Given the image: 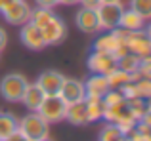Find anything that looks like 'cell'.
<instances>
[{
    "instance_id": "6da1fadb",
    "label": "cell",
    "mask_w": 151,
    "mask_h": 141,
    "mask_svg": "<svg viewBox=\"0 0 151 141\" xmlns=\"http://www.w3.org/2000/svg\"><path fill=\"white\" fill-rule=\"evenodd\" d=\"M35 25L40 29L42 38H44L46 46H55L59 42L65 40L67 36V25L54 10L50 8H35L31 10V19Z\"/></svg>"
},
{
    "instance_id": "7a4b0ae2",
    "label": "cell",
    "mask_w": 151,
    "mask_h": 141,
    "mask_svg": "<svg viewBox=\"0 0 151 141\" xmlns=\"http://www.w3.org/2000/svg\"><path fill=\"white\" fill-rule=\"evenodd\" d=\"M50 124L42 118L38 113H29L27 116H23L21 120H17V130L23 134V137L31 141H42L50 137Z\"/></svg>"
},
{
    "instance_id": "3957f363",
    "label": "cell",
    "mask_w": 151,
    "mask_h": 141,
    "mask_svg": "<svg viewBox=\"0 0 151 141\" xmlns=\"http://www.w3.org/2000/svg\"><path fill=\"white\" fill-rule=\"evenodd\" d=\"M27 84L29 80L21 73H10L0 80V95L8 103H19Z\"/></svg>"
},
{
    "instance_id": "277c9868",
    "label": "cell",
    "mask_w": 151,
    "mask_h": 141,
    "mask_svg": "<svg viewBox=\"0 0 151 141\" xmlns=\"http://www.w3.org/2000/svg\"><path fill=\"white\" fill-rule=\"evenodd\" d=\"M37 113H38V115H40L48 124L61 122V120H65L67 103H65V101H63L59 95H46Z\"/></svg>"
},
{
    "instance_id": "5b68a950",
    "label": "cell",
    "mask_w": 151,
    "mask_h": 141,
    "mask_svg": "<svg viewBox=\"0 0 151 141\" xmlns=\"http://www.w3.org/2000/svg\"><path fill=\"white\" fill-rule=\"evenodd\" d=\"M122 10V2H101L96 8V15H98V25L100 29L111 31L119 25V17H121Z\"/></svg>"
},
{
    "instance_id": "8992f818",
    "label": "cell",
    "mask_w": 151,
    "mask_h": 141,
    "mask_svg": "<svg viewBox=\"0 0 151 141\" xmlns=\"http://www.w3.org/2000/svg\"><path fill=\"white\" fill-rule=\"evenodd\" d=\"M126 46H128V52L134 53L138 57H149L151 56V36L149 31L140 29V31H130L128 38H126Z\"/></svg>"
},
{
    "instance_id": "52a82bcc",
    "label": "cell",
    "mask_w": 151,
    "mask_h": 141,
    "mask_svg": "<svg viewBox=\"0 0 151 141\" xmlns=\"http://www.w3.org/2000/svg\"><path fill=\"white\" fill-rule=\"evenodd\" d=\"M63 80H65V74L55 69H50V70H44V73L38 74L35 84L44 92V95H58L63 86Z\"/></svg>"
},
{
    "instance_id": "ba28073f",
    "label": "cell",
    "mask_w": 151,
    "mask_h": 141,
    "mask_svg": "<svg viewBox=\"0 0 151 141\" xmlns=\"http://www.w3.org/2000/svg\"><path fill=\"white\" fill-rule=\"evenodd\" d=\"M19 38H21V44L25 48L33 50V52H40V50L46 48V42L42 38V33L33 21H27L21 25V31H19Z\"/></svg>"
},
{
    "instance_id": "9c48e42d",
    "label": "cell",
    "mask_w": 151,
    "mask_h": 141,
    "mask_svg": "<svg viewBox=\"0 0 151 141\" xmlns=\"http://www.w3.org/2000/svg\"><path fill=\"white\" fill-rule=\"evenodd\" d=\"M31 10H33V8H31L25 0H17V2H14L12 6H8L6 10H2L0 14L6 19V23L21 27L23 23H27L31 19Z\"/></svg>"
},
{
    "instance_id": "30bf717a",
    "label": "cell",
    "mask_w": 151,
    "mask_h": 141,
    "mask_svg": "<svg viewBox=\"0 0 151 141\" xmlns=\"http://www.w3.org/2000/svg\"><path fill=\"white\" fill-rule=\"evenodd\" d=\"M67 105H73V103H78V101H84L86 97V90H84V82L82 80H77V78H67L63 80V86L58 93Z\"/></svg>"
},
{
    "instance_id": "8fae6325",
    "label": "cell",
    "mask_w": 151,
    "mask_h": 141,
    "mask_svg": "<svg viewBox=\"0 0 151 141\" xmlns=\"http://www.w3.org/2000/svg\"><path fill=\"white\" fill-rule=\"evenodd\" d=\"M88 69L94 74H109L113 69H117V59L111 53L94 50L88 57Z\"/></svg>"
},
{
    "instance_id": "7c38bea8",
    "label": "cell",
    "mask_w": 151,
    "mask_h": 141,
    "mask_svg": "<svg viewBox=\"0 0 151 141\" xmlns=\"http://www.w3.org/2000/svg\"><path fill=\"white\" fill-rule=\"evenodd\" d=\"M75 23H77V27L82 33H96V31H100L96 10H90V8H81L77 11V15H75Z\"/></svg>"
},
{
    "instance_id": "4fadbf2b",
    "label": "cell",
    "mask_w": 151,
    "mask_h": 141,
    "mask_svg": "<svg viewBox=\"0 0 151 141\" xmlns=\"http://www.w3.org/2000/svg\"><path fill=\"white\" fill-rule=\"evenodd\" d=\"M44 97H46L44 92H42L37 84H31V82H29L27 88H25V92H23V95H21V101H19V103H23L31 113H37L38 107H40V103L44 101Z\"/></svg>"
},
{
    "instance_id": "5bb4252c",
    "label": "cell",
    "mask_w": 151,
    "mask_h": 141,
    "mask_svg": "<svg viewBox=\"0 0 151 141\" xmlns=\"http://www.w3.org/2000/svg\"><path fill=\"white\" fill-rule=\"evenodd\" d=\"M84 90H86V95H90V97H103V93L111 88L107 84L105 74H92L84 82Z\"/></svg>"
},
{
    "instance_id": "9a60e30c",
    "label": "cell",
    "mask_w": 151,
    "mask_h": 141,
    "mask_svg": "<svg viewBox=\"0 0 151 141\" xmlns=\"http://www.w3.org/2000/svg\"><path fill=\"white\" fill-rule=\"evenodd\" d=\"M145 25V19L142 17L140 14H136L134 10H130V8H126V10H122L121 17H119V25L121 29H126V31H140L144 29Z\"/></svg>"
},
{
    "instance_id": "2e32d148",
    "label": "cell",
    "mask_w": 151,
    "mask_h": 141,
    "mask_svg": "<svg viewBox=\"0 0 151 141\" xmlns=\"http://www.w3.org/2000/svg\"><path fill=\"white\" fill-rule=\"evenodd\" d=\"M65 120L71 122V124H75V126H86V124H88V115H86V103L84 101L67 105Z\"/></svg>"
},
{
    "instance_id": "e0dca14e",
    "label": "cell",
    "mask_w": 151,
    "mask_h": 141,
    "mask_svg": "<svg viewBox=\"0 0 151 141\" xmlns=\"http://www.w3.org/2000/svg\"><path fill=\"white\" fill-rule=\"evenodd\" d=\"M119 44H122V40H119L117 34L113 33V31H109V33L101 34V36L96 38V42H94V50H98V52H105V53H111L113 56V52L119 48Z\"/></svg>"
},
{
    "instance_id": "ac0fdd59",
    "label": "cell",
    "mask_w": 151,
    "mask_h": 141,
    "mask_svg": "<svg viewBox=\"0 0 151 141\" xmlns=\"http://www.w3.org/2000/svg\"><path fill=\"white\" fill-rule=\"evenodd\" d=\"M86 103V115H88V124L90 122H98V120H103V103L101 97H84Z\"/></svg>"
},
{
    "instance_id": "d6986e66",
    "label": "cell",
    "mask_w": 151,
    "mask_h": 141,
    "mask_svg": "<svg viewBox=\"0 0 151 141\" xmlns=\"http://www.w3.org/2000/svg\"><path fill=\"white\" fill-rule=\"evenodd\" d=\"M17 130V118L10 113H0V139H8Z\"/></svg>"
},
{
    "instance_id": "ffe728a7",
    "label": "cell",
    "mask_w": 151,
    "mask_h": 141,
    "mask_svg": "<svg viewBox=\"0 0 151 141\" xmlns=\"http://www.w3.org/2000/svg\"><path fill=\"white\" fill-rule=\"evenodd\" d=\"M105 78H107V84H109L111 90H119L121 86H124V84H128V82H132V80H130V74L124 73V70H121L119 67L113 69L109 74H105Z\"/></svg>"
},
{
    "instance_id": "44dd1931",
    "label": "cell",
    "mask_w": 151,
    "mask_h": 141,
    "mask_svg": "<svg viewBox=\"0 0 151 141\" xmlns=\"http://www.w3.org/2000/svg\"><path fill=\"white\" fill-rule=\"evenodd\" d=\"M140 63H142V57L134 56V53H130V52L126 53V56H122L121 59H117V67L121 70H124V73H128V74L136 73L138 67H140Z\"/></svg>"
},
{
    "instance_id": "7402d4cb",
    "label": "cell",
    "mask_w": 151,
    "mask_h": 141,
    "mask_svg": "<svg viewBox=\"0 0 151 141\" xmlns=\"http://www.w3.org/2000/svg\"><path fill=\"white\" fill-rule=\"evenodd\" d=\"M122 139H124L122 132L119 130V126L113 124V122H107L100 132V141H122Z\"/></svg>"
},
{
    "instance_id": "603a6c76",
    "label": "cell",
    "mask_w": 151,
    "mask_h": 141,
    "mask_svg": "<svg viewBox=\"0 0 151 141\" xmlns=\"http://www.w3.org/2000/svg\"><path fill=\"white\" fill-rule=\"evenodd\" d=\"M130 10L140 14L144 19L151 17V0H130Z\"/></svg>"
},
{
    "instance_id": "cb8c5ba5",
    "label": "cell",
    "mask_w": 151,
    "mask_h": 141,
    "mask_svg": "<svg viewBox=\"0 0 151 141\" xmlns=\"http://www.w3.org/2000/svg\"><path fill=\"white\" fill-rule=\"evenodd\" d=\"M134 86H136L138 97L149 99V95H151V78H140V80L134 82Z\"/></svg>"
},
{
    "instance_id": "d4e9b609",
    "label": "cell",
    "mask_w": 151,
    "mask_h": 141,
    "mask_svg": "<svg viewBox=\"0 0 151 141\" xmlns=\"http://www.w3.org/2000/svg\"><path fill=\"white\" fill-rule=\"evenodd\" d=\"M78 4H81L82 8H90V10H96V8L101 4V0H78Z\"/></svg>"
},
{
    "instance_id": "484cf974",
    "label": "cell",
    "mask_w": 151,
    "mask_h": 141,
    "mask_svg": "<svg viewBox=\"0 0 151 141\" xmlns=\"http://www.w3.org/2000/svg\"><path fill=\"white\" fill-rule=\"evenodd\" d=\"M35 2H37L38 8H50V10H54L58 6V0H35Z\"/></svg>"
},
{
    "instance_id": "4316f807",
    "label": "cell",
    "mask_w": 151,
    "mask_h": 141,
    "mask_svg": "<svg viewBox=\"0 0 151 141\" xmlns=\"http://www.w3.org/2000/svg\"><path fill=\"white\" fill-rule=\"evenodd\" d=\"M6 44H8V33L0 27V52L6 48Z\"/></svg>"
},
{
    "instance_id": "83f0119b",
    "label": "cell",
    "mask_w": 151,
    "mask_h": 141,
    "mask_svg": "<svg viewBox=\"0 0 151 141\" xmlns=\"http://www.w3.org/2000/svg\"><path fill=\"white\" fill-rule=\"evenodd\" d=\"M14 2H17V0H0V11H2V10H6L8 6H12Z\"/></svg>"
},
{
    "instance_id": "f1b7e54d",
    "label": "cell",
    "mask_w": 151,
    "mask_h": 141,
    "mask_svg": "<svg viewBox=\"0 0 151 141\" xmlns=\"http://www.w3.org/2000/svg\"><path fill=\"white\" fill-rule=\"evenodd\" d=\"M78 0H58V4H63V6H73V4H77Z\"/></svg>"
},
{
    "instance_id": "f546056e",
    "label": "cell",
    "mask_w": 151,
    "mask_h": 141,
    "mask_svg": "<svg viewBox=\"0 0 151 141\" xmlns=\"http://www.w3.org/2000/svg\"><path fill=\"white\" fill-rule=\"evenodd\" d=\"M101 2H122V0H101Z\"/></svg>"
},
{
    "instance_id": "4dcf8cb0",
    "label": "cell",
    "mask_w": 151,
    "mask_h": 141,
    "mask_svg": "<svg viewBox=\"0 0 151 141\" xmlns=\"http://www.w3.org/2000/svg\"><path fill=\"white\" fill-rule=\"evenodd\" d=\"M21 141H31V139H27V137H23V139H21Z\"/></svg>"
},
{
    "instance_id": "1f68e13d",
    "label": "cell",
    "mask_w": 151,
    "mask_h": 141,
    "mask_svg": "<svg viewBox=\"0 0 151 141\" xmlns=\"http://www.w3.org/2000/svg\"><path fill=\"white\" fill-rule=\"evenodd\" d=\"M42 141H52V139H50V137H48V139H42Z\"/></svg>"
},
{
    "instance_id": "d6a6232c",
    "label": "cell",
    "mask_w": 151,
    "mask_h": 141,
    "mask_svg": "<svg viewBox=\"0 0 151 141\" xmlns=\"http://www.w3.org/2000/svg\"><path fill=\"white\" fill-rule=\"evenodd\" d=\"M0 141H8V139H0Z\"/></svg>"
}]
</instances>
